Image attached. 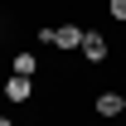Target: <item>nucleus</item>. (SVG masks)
<instances>
[{
  "instance_id": "423d86ee",
  "label": "nucleus",
  "mask_w": 126,
  "mask_h": 126,
  "mask_svg": "<svg viewBox=\"0 0 126 126\" xmlns=\"http://www.w3.org/2000/svg\"><path fill=\"white\" fill-rule=\"evenodd\" d=\"M107 10H111V19H121V24H126V0H107Z\"/></svg>"
},
{
  "instance_id": "7ed1b4c3",
  "label": "nucleus",
  "mask_w": 126,
  "mask_h": 126,
  "mask_svg": "<svg viewBox=\"0 0 126 126\" xmlns=\"http://www.w3.org/2000/svg\"><path fill=\"white\" fill-rule=\"evenodd\" d=\"M5 97H10V102H29V97H34V78L10 73V78H5Z\"/></svg>"
},
{
  "instance_id": "20e7f679",
  "label": "nucleus",
  "mask_w": 126,
  "mask_h": 126,
  "mask_svg": "<svg viewBox=\"0 0 126 126\" xmlns=\"http://www.w3.org/2000/svg\"><path fill=\"white\" fill-rule=\"evenodd\" d=\"M10 73H19V78H34V73H39V58H34V53H15Z\"/></svg>"
},
{
  "instance_id": "6e6552de",
  "label": "nucleus",
  "mask_w": 126,
  "mask_h": 126,
  "mask_svg": "<svg viewBox=\"0 0 126 126\" xmlns=\"http://www.w3.org/2000/svg\"><path fill=\"white\" fill-rule=\"evenodd\" d=\"M121 111H126V97H121Z\"/></svg>"
},
{
  "instance_id": "f257e3e1",
  "label": "nucleus",
  "mask_w": 126,
  "mask_h": 126,
  "mask_svg": "<svg viewBox=\"0 0 126 126\" xmlns=\"http://www.w3.org/2000/svg\"><path fill=\"white\" fill-rule=\"evenodd\" d=\"M87 63H107V53H111V44H107V34L102 29H87L82 34V48H78Z\"/></svg>"
},
{
  "instance_id": "39448f33",
  "label": "nucleus",
  "mask_w": 126,
  "mask_h": 126,
  "mask_svg": "<svg viewBox=\"0 0 126 126\" xmlns=\"http://www.w3.org/2000/svg\"><path fill=\"white\" fill-rule=\"evenodd\" d=\"M121 111V92H102L97 97V116H116Z\"/></svg>"
},
{
  "instance_id": "0eeeda50",
  "label": "nucleus",
  "mask_w": 126,
  "mask_h": 126,
  "mask_svg": "<svg viewBox=\"0 0 126 126\" xmlns=\"http://www.w3.org/2000/svg\"><path fill=\"white\" fill-rule=\"evenodd\" d=\"M0 126H15V121H10V116H0Z\"/></svg>"
},
{
  "instance_id": "f03ea898",
  "label": "nucleus",
  "mask_w": 126,
  "mask_h": 126,
  "mask_svg": "<svg viewBox=\"0 0 126 126\" xmlns=\"http://www.w3.org/2000/svg\"><path fill=\"white\" fill-rule=\"evenodd\" d=\"M82 24H53V48H68V53H73V48H82Z\"/></svg>"
}]
</instances>
